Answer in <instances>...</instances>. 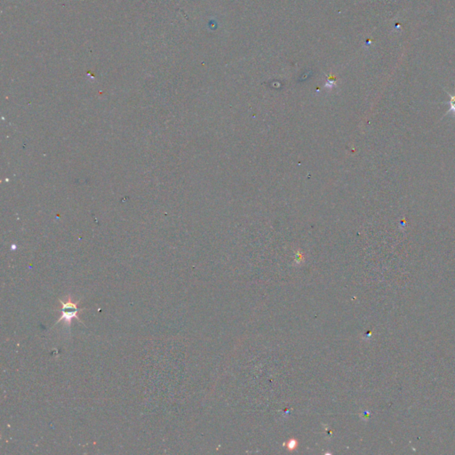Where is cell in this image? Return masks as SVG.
<instances>
[{
    "mask_svg": "<svg viewBox=\"0 0 455 455\" xmlns=\"http://www.w3.org/2000/svg\"><path fill=\"white\" fill-rule=\"evenodd\" d=\"M61 303V317L57 321L56 324H59L61 321H64L67 324H70L71 319L76 318L81 322L79 318V311H83L85 309H79V302H72L70 299H69L67 302H63L61 300H59Z\"/></svg>",
    "mask_w": 455,
    "mask_h": 455,
    "instance_id": "1",
    "label": "cell"
},
{
    "mask_svg": "<svg viewBox=\"0 0 455 455\" xmlns=\"http://www.w3.org/2000/svg\"><path fill=\"white\" fill-rule=\"evenodd\" d=\"M448 94L450 96V101H449L450 110H449V112H452L455 116V94H450V93H448Z\"/></svg>",
    "mask_w": 455,
    "mask_h": 455,
    "instance_id": "2",
    "label": "cell"
}]
</instances>
